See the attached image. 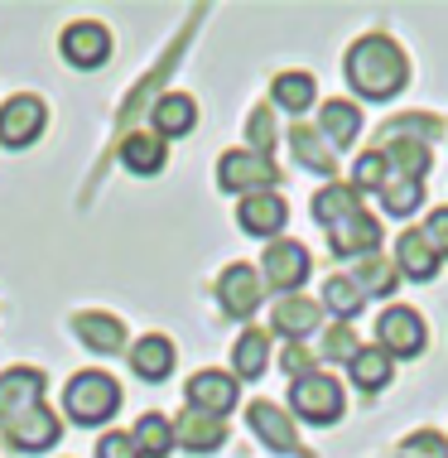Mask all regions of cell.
<instances>
[{
    "mask_svg": "<svg viewBox=\"0 0 448 458\" xmlns=\"http://www.w3.org/2000/svg\"><path fill=\"white\" fill-rule=\"evenodd\" d=\"M314 217L328 232L333 256H342V261H362L381 246V222L362 208V193L352 183H338V179L323 183L314 193Z\"/></svg>",
    "mask_w": 448,
    "mask_h": 458,
    "instance_id": "cell-1",
    "label": "cell"
},
{
    "mask_svg": "<svg viewBox=\"0 0 448 458\" xmlns=\"http://www.w3.org/2000/svg\"><path fill=\"white\" fill-rule=\"evenodd\" d=\"M410 82V58L391 34H362L347 48V88L367 102H391Z\"/></svg>",
    "mask_w": 448,
    "mask_h": 458,
    "instance_id": "cell-2",
    "label": "cell"
},
{
    "mask_svg": "<svg viewBox=\"0 0 448 458\" xmlns=\"http://www.w3.org/2000/svg\"><path fill=\"white\" fill-rule=\"evenodd\" d=\"M63 405H68V415L78 420V425H102V420L116 415L121 386L106 377V371H82V377H72V381H68Z\"/></svg>",
    "mask_w": 448,
    "mask_h": 458,
    "instance_id": "cell-3",
    "label": "cell"
},
{
    "mask_svg": "<svg viewBox=\"0 0 448 458\" xmlns=\"http://www.w3.org/2000/svg\"><path fill=\"white\" fill-rule=\"evenodd\" d=\"M290 405H294L299 420H309V425H338L342 420L338 377H328V371H309V377L290 381Z\"/></svg>",
    "mask_w": 448,
    "mask_h": 458,
    "instance_id": "cell-4",
    "label": "cell"
},
{
    "mask_svg": "<svg viewBox=\"0 0 448 458\" xmlns=\"http://www.w3.org/2000/svg\"><path fill=\"white\" fill-rule=\"evenodd\" d=\"M217 183L227 193H270L280 183V169L270 155H256V150H227L217 159Z\"/></svg>",
    "mask_w": 448,
    "mask_h": 458,
    "instance_id": "cell-5",
    "label": "cell"
},
{
    "mask_svg": "<svg viewBox=\"0 0 448 458\" xmlns=\"http://www.w3.org/2000/svg\"><path fill=\"white\" fill-rule=\"evenodd\" d=\"M425 343H429L425 318H419L410 304H391L376 318V348L391 357V362H395V357H419V352H425Z\"/></svg>",
    "mask_w": 448,
    "mask_h": 458,
    "instance_id": "cell-6",
    "label": "cell"
},
{
    "mask_svg": "<svg viewBox=\"0 0 448 458\" xmlns=\"http://www.w3.org/2000/svg\"><path fill=\"white\" fill-rule=\"evenodd\" d=\"M44 371L39 367H10L0 377V429H10L15 420L34 415L44 405Z\"/></svg>",
    "mask_w": 448,
    "mask_h": 458,
    "instance_id": "cell-7",
    "label": "cell"
},
{
    "mask_svg": "<svg viewBox=\"0 0 448 458\" xmlns=\"http://www.w3.org/2000/svg\"><path fill=\"white\" fill-rule=\"evenodd\" d=\"M260 300H266V280L256 276L251 266H227L222 270V280H217V304H222V314L227 318H251Z\"/></svg>",
    "mask_w": 448,
    "mask_h": 458,
    "instance_id": "cell-8",
    "label": "cell"
},
{
    "mask_svg": "<svg viewBox=\"0 0 448 458\" xmlns=\"http://www.w3.org/2000/svg\"><path fill=\"white\" fill-rule=\"evenodd\" d=\"M266 284L270 290H284V294H299V284L309 280V270H314V261H309V251L299 242H270L266 246Z\"/></svg>",
    "mask_w": 448,
    "mask_h": 458,
    "instance_id": "cell-9",
    "label": "cell"
},
{
    "mask_svg": "<svg viewBox=\"0 0 448 458\" xmlns=\"http://www.w3.org/2000/svg\"><path fill=\"white\" fill-rule=\"evenodd\" d=\"M246 420H251L256 439L266 444V449H275V454H294V458H309V454H304V444H299L294 420L284 415L275 401H251V411H246Z\"/></svg>",
    "mask_w": 448,
    "mask_h": 458,
    "instance_id": "cell-10",
    "label": "cell"
},
{
    "mask_svg": "<svg viewBox=\"0 0 448 458\" xmlns=\"http://www.w3.org/2000/svg\"><path fill=\"white\" fill-rule=\"evenodd\" d=\"M58 44H63V58L72 68H102L111 58V34L97 20H72Z\"/></svg>",
    "mask_w": 448,
    "mask_h": 458,
    "instance_id": "cell-11",
    "label": "cell"
},
{
    "mask_svg": "<svg viewBox=\"0 0 448 458\" xmlns=\"http://www.w3.org/2000/svg\"><path fill=\"white\" fill-rule=\"evenodd\" d=\"M48 111L39 97H10L5 106H0V145H10V150H20V145H30L34 135L44 131Z\"/></svg>",
    "mask_w": 448,
    "mask_h": 458,
    "instance_id": "cell-12",
    "label": "cell"
},
{
    "mask_svg": "<svg viewBox=\"0 0 448 458\" xmlns=\"http://www.w3.org/2000/svg\"><path fill=\"white\" fill-rule=\"evenodd\" d=\"M236 222H241V232H251V237H275L284 232V222H290V208H284V198L270 189V193H246L241 208H236Z\"/></svg>",
    "mask_w": 448,
    "mask_h": 458,
    "instance_id": "cell-13",
    "label": "cell"
},
{
    "mask_svg": "<svg viewBox=\"0 0 448 458\" xmlns=\"http://www.w3.org/2000/svg\"><path fill=\"white\" fill-rule=\"evenodd\" d=\"M439 266H444V256L434 251L419 227H405L401 237H395V270H401V276H410L415 284H429L439 276Z\"/></svg>",
    "mask_w": 448,
    "mask_h": 458,
    "instance_id": "cell-14",
    "label": "cell"
},
{
    "mask_svg": "<svg viewBox=\"0 0 448 458\" xmlns=\"http://www.w3.org/2000/svg\"><path fill=\"white\" fill-rule=\"evenodd\" d=\"M236 405V377L232 371H198L189 381V411H203V415H227Z\"/></svg>",
    "mask_w": 448,
    "mask_h": 458,
    "instance_id": "cell-15",
    "label": "cell"
},
{
    "mask_svg": "<svg viewBox=\"0 0 448 458\" xmlns=\"http://www.w3.org/2000/svg\"><path fill=\"white\" fill-rule=\"evenodd\" d=\"M173 444H183L189 454H213L227 444V425L217 415H203V411H183L173 420Z\"/></svg>",
    "mask_w": 448,
    "mask_h": 458,
    "instance_id": "cell-16",
    "label": "cell"
},
{
    "mask_svg": "<svg viewBox=\"0 0 448 458\" xmlns=\"http://www.w3.org/2000/svg\"><path fill=\"white\" fill-rule=\"evenodd\" d=\"M318 135L328 140V150H347V145L362 135V106L342 102V97L323 102V111H318Z\"/></svg>",
    "mask_w": 448,
    "mask_h": 458,
    "instance_id": "cell-17",
    "label": "cell"
},
{
    "mask_svg": "<svg viewBox=\"0 0 448 458\" xmlns=\"http://www.w3.org/2000/svg\"><path fill=\"white\" fill-rule=\"evenodd\" d=\"M318 318H323V309L314 300H304V294H284V300L275 304V314H270V328H275L280 338H290V343H304L309 333L318 328Z\"/></svg>",
    "mask_w": 448,
    "mask_h": 458,
    "instance_id": "cell-18",
    "label": "cell"
},
{
    "mask_svg": "<svg viewBox=\"0 0 448 458\" xmlns=\"http://www.w3.org/2000/svg\"><path fill=\"white\" fill-rule=\"evenodd\" d=\"M5 439L15 444V449H24V454H39V449H54L58 444V420L48 415V405H39L34 415H24V420H15V425L5 429Z\"/></svg>",
    "mask_w": 448,
    "mask_h": 458,
    "instance_id": "cell-19",
    "label": "cell"
},
{
    "mask_svg": "<svg viewBox=\"0 0 448 458\" xmlns=\"http://www.w3.org/2000/svg\"><path fill=\"white\" fill-rule=\"evenodd\" d=\"M290 150H294V159L309 169V174H323V179L338 174V159H333L328 140H323L314 126H294V131H290Z\"/></svg>",
    "mask_w": 448,
    "mask_h": 458,
    "instance_id": "cell-20",
    "label": "cell"
},
{
    "mask_svg": "<svg viewBox=\"0 0 448 458\" xmlns=\"http://www.w3.org/2000/svg\"><path fill=\"white\" fill-rule=\"evenodd\" d=\"M121 165H126L131 174H159V169H165V140H159L155 131H131L126 140H121Z\"/></svg>",
    "mask_w": 448,
    "mask_h": 458,
    "instance_id": "cell-21",
    "label": "cell"
},
{
    "mask_svg": "<svg viewBox=\"0 0 448 458\" xmlns=\"http://www.w3.org/2000/svg\"><path fill=\"white\" fill-rule=\"evenodd\" d=\"M131 367H135V377H145V381H165L173 371V343L165 333H149V338H140L131 348Z\"/></svg>",
    "mask_w": 448,
    "mask_h": 458,
    "instance_id": "cell-22",
    "label": "cell"
},
{
    "mask_svg": "<svg viewBox=\"0 0 448 458\" xmlns=\"http://www.w3.org/2000/svg\"><path fill=\"white\" fill-rule=\"evenodd\" d=\"M347 371H352V386L357 391H367V395H376V391H385L391 386V377H395V362L385 357L381 348H362L347 362Z\"/></svg>",
    "mask_w": 448,
    "mask_h": 458,
    "instance_id": "cell-23",
    "label": "cell"
},
{
    "mask_svg": "<svg viewBox=\"0 0 448 458\" xmlns=\"http://www.w3.org/2000/svg\"><path fill=\"white\" fill-rule=\"evenodd\" d=\"M376 198H381V213H391V217H410L419 203H425V183L419 179H410V174H385V183L376 189Z\"/></svg>",
    "mask_w": 448,
    "mask_h": 458,
    "instance_id": "cell-24",
    "label": "cell"
},
{
    "mask_svg": "<svg viewBox=\"0 0 448 458\" xmlns=\"http://www.w3.org/2000/svg\"><path fill=\"white\" fill-rule=\"evenodd\" d=\"M193 121H198V102H193V97L169 92V97H159V102H155V135H159V140H165V135H189Z\"/></svg>",
    "mask_w": 448,
    "mask_h": 458,
    "instance_id": "cell-25",
    "label": "cell"
},
{
    "mask_svg": "<svg viewBox=\"0 0 448 458\" xmlns=\"http://www.w3.org/2000/svg\"><path fill=\"white\" fill-rule=\"evenodd\" d=\"M266 362H270V333H266V328H246L241 338H236V348H232L236 377H241V381H256L260 371H266Z\"/></svg>",
    "mask_w": 448,
    "mask_h": 458,
    "instance_id": "cell-26",
    "label": "cell"
},
{
    "mask_svg": "<svg viewBox=\"0 0 448 458\" xmlns=\"http://www.w3.org/2000/svg\"><path fill=\"white\" fill-rule=\"evenodd\" d=\"M78 338L97 352H121L126 348V324L111 314H78Z\"/></svg>",
    "mask_w": 448,
    "mask_h": 458,
    "instance_id": "cell-27",
    "label": "cell"
},
{
    "mask_svg": "<svg viewBox=\"0 0 448 458\" xmlns=\"http://www.w3.org/2000/svg\"><path fill=\"white\" fill-rule=\"evenodd\" d=\"M376 150L385 155V165H391L395 174H410V179L425 183V174H429V145H419V140H381Z\"/></svg>",
    "mask_w": 448,
    "mask_h": 458,
    "instance_id": "cell-28",
    "label": "cell"
},
{
    "mask_svg": "<svg viewBox=\"0 0 448 458\" xmlns=\"http://www.w3.org/2000/svg\"><path fill=\"white\" fill-rule=\"evenodd\" d=\"M323 304L333 309V318H357L367 309V290L357 284L352 276H328V284H323Z\"/></svg>",
    "mask_w": 448,
    "mask_h": 458,
    "instance_id": "cell-29",
    "label": "cell"
},
{
    "mask_svg": "<svg viewBox=\"0 0 448 458\" xmlns=\"http://www.w3.org/2000/svg\"><path fill=\"white\" fill-rule=\"evenodd\" d=\"M135 449H140V458H169L173 449V425L165 415H140V425L131 429Z\"/></svg>",
    "mask_w": 448,
    "mask_h": 458,
    "instance_id": "cell-30",
    "label": "cell"
},
{
    "mask_svg": "<svg viewBox=\"0 0 448 458\" xmlns=\"http://www.w3.org/2000/svg\"><path fill=\"white\" fill-rule=\"evenodd\" d=\"M270 97H275V106H284V111H309L314 106V97H318V88H314V78L309 72H280L275 78V88H270Z\"/></svg>",
    "mask_w": 448,
    "mask_h": 458,
    "instance_id": "cell-31",
    "label": "cell"
},
{
    "mask_svg": "<svg viewBox=\"0 0 448 458\" xmlns=\"http://www.w3.org/2000/svg\"><path fill=\"white\" fill-rule=\"evenodd\" d=\"M357 284H362L367 294H395V284H401V276H395V261H385L381 251H371L357 261Z\"/></svg>",
    "mask_w": 448,
    "mask_h": 458,
    "instance_id": "cell-32",
    "label": "cell"
},
{
    "mask_svg": "<svg viewBox=\"0 0 448 458\" xmlns=\"http://www.w3.org/2000/svg\"><path fill=\"white\" fill-rule=\"evenodd\" d=\"M439 135H444L439 116H395V121L381 126V140H419V145H429V140H439Z\"/></svg>",
    "mask_w": 448,
    "mask_h": 458,
    "instance_id": "cell-33",
    "label": "cell"
},
{
    "mask_svg": "<svg viewBox=\"0 0 448 458\" xmlns=\"http://www.w3.org/2000/svg\"><path fill=\"white\" fill-rule=\"evenodd\" d=\"M246 140H251L256 155H270V150H275V111H270V106H256L251 121H246Z\"/></svg>",
    "mask_w": 448,
    "mask_h": 458,
    "instance_id": "cell-34",
    "label": "cell"
},
{
    "mask_svg": "<svg viewBox=\"0 0 448 458\" xmlns=\"http://www.w3.org/2000/svg\"><path fill=\"white\" fill-rule=\"evenodd\" d=\"M357 352H362V343H357V333L352 328H328V333H323V362H333V367H338V362H352V357Z\"/></svg>",
    "mask_w": 448,
    "mask_h": 458,
    "instance_id": "cell-35",
    "label": "cell"
},
{
    "mask_svg": "<svg viewBox=\"0 0 448 458\" xmlns=\"http://www.w3.org/2000/svg\"><path fill=\"white\" fill-rule=\"evenodd\" d=\"M385 174H391V165H385V155L381 150H367L362 159H357V169H352V189L357 193H367V189H381Z\"/></svg>",
    "mask_w": 448,
    "mask_h": 458,
    "instance_id": "cell-36",
    "label": "cell"
},
{
    "mask_svg": "<svg viewBox=\"0 0 448 458\" xmlns=\"http://www.w3.org/2000/svg\"><path fill=\"white\" fill-rule=\"evenodd\" d=\"M401 458H448V435H439V429H415L401 444Z\"/></svg>",
    "mask_w": 448,
    "mask_h": 458,
    "instance_id": "cell-37",
    "label": "cell"
},
{
    "mask_svg": "<svg viewBox=\"0 0 448 458\" xmlns=\"http://www.w3.org/2000/svg\"><path fill=\"white\" fill-rule=\"evenodd\" d=\"M280 367L290 371V381H299V377H309V371H314V352H309L304 343H290V348L280 352Z\"/></svg>",
    "mask_w": 448,
    "mask_h": 458,
    "instance_id": "cell-38",
    "label": "cell"
},
{
    "mask_svg": "<svg viewBox=\"0 0 448 458\" xmlns=\"http://www.w3.org/2000/svg\"><path fill=\"white\" fill-rule=\"evenodd\" d=\"M97 458H140V449H135V439L131 435H102V444H97Z\"/></svg>",
    "mask_w": 448,
    "mask_h": 458,
    "instance_id": "cell-39",
    "label": "cell"
},
{
    "mask_svg": "<svg viewBox=\"0 0 448 458\" xmlns=\"http://www.w3.org/2000/svg\"><path fill=\"white\" fill-rule=\"evenodd\" d=\"M419 232L429 237V246H434V251H439V256H448V203L439 208V213H429V222H425Z\"/></svg>",
    "mask_w": 448,
    "mask_h": 458,
    "instance_id": "cell-40",
    "label": "cell"
}]
</instances>
